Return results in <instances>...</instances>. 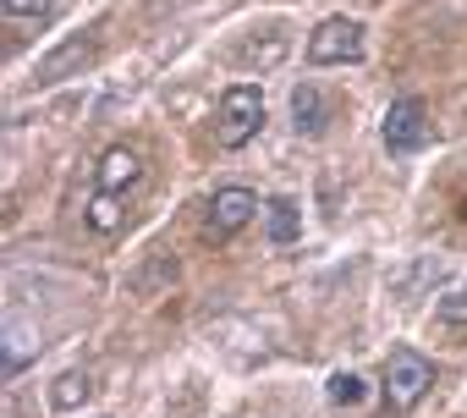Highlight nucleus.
I'll return each instance as SVG.
<instances>
[{
    "label": "nucleus",
    "instance_id": "2",
    "mask_svg": "<svg viewBox=\"0 0 467 418\" xmlns=\"http://www.w3.org/2000/svg\"><path fill=\"white\" fill-rule=\"evenodd\" d=\"M385 407L390 413H412L429 391H434V363L423 358V352H412V347H396L390 358H385Z\"/></svg>",
    "mask_w": 467,
    "mask_h": 418
},
{
    "label": "nucleus",
    "instance_id": "6",
    "mask_svg": "<svg viewBox=\"0 0 467 418\" xmlns=\"http://www.w3.org/2000/svg\"><path fill=\"white\" fill-rule=\"evenodd\" d=\"M259 215V193L254 187H220L214 198H209V237H237L248 221Z\"/></svg>",
    "mask_w": 467,
    "mask_h": 418
},
{
    "label": "nucleus",
    "instance_id": "5",
    "mask_svg": "<svg viewBox=\"0 0 467 418\" xmlns=\"http://www.w3.org/2000/svg\"><path fill=\"white\" fill-rule=\"evenodd\" d=\"M143 149L138 143H116V149H105V160H99V176H94V193L99 198H132L138 187H143Z\"/></svg>",
    "mask_w": 467,
    "mask_h": 418
},
{
    "label": "nucleus",
    "instance_id": "7",
    "mask_svg": "<svg viewBox=\"0 0 467 418\" xmlns=\"http://www.w3.org/2000/svg\"><path fill=\"white\" fill-rule=\"evenodd\" d=\"M99 56V28H88V34H72L67 45H56L50 56H39V67H34V83H61V78H72L78 67H88Z\"/></svg>",
    "mask_w": 467,
    "mask_h": 418
},
{
    "label": "nucleus",
    "instance_id": "9",
    "mask_svg": "<svg viewBox=\"0 0 467 418\" xmlns=\"http://www.w3.org/2000/svg\"><path fill=\"white\" fill-rule=\"evenodd\" d=\"M265 226H270V243H275V248L297 243V237H303V215H297V204H292V198H270V204H265Z\"/></svg>",
    "mask_w": 467,
    "mask_h": 418
},
{
    "label": "nucleus",
    "instance_id": "10",
    "mask_svg": "<svg viewBox=\"0 0 467 418\" xmlns=\"http://www.w3.org/2000/svg\"><path fill=\"white\" fill-rule=\"evenodd\" d=\"M83 221H88V232H99V237H110V232H121V221H127V198H88L83 204Z\"/></svg>",
    "mask_w": 467,
    "mask_h": 418
},
{
    "label": "nucleus",
    "instance_id": "11",
    "mask_svg": "<svg viewBox=\"0 0 467 418\" xmlns=\"http://www.w3.org/2000/svg\"><path fill=\"white\" fill-rule=\"evenodd\" d=\"M94 396V374L88 369H67L56 385H50V407H61V413H72L78 402H88Z\"/></svg>",
    "mask_w": 467,
    "mask_h": 418
},
{
    "label": "nucleus",
    "instance_id": "12",
    "mask_svg": "<svg viewBox=\"0 0 467 418\" xmlns=\"http://www.w3.org/2000/svg\"><path fill=\"white\" fill-rule=\"evenodd\" d=\"M363 396H368L363 374H352V369L330 374V402H336V407H363Z\"/></svg>",
    "mask_w": 467,
    "mask_h": 418
},
{
    "label": "nucleus",
    "instance_id": "13",
    "mask_svg": "<svg viewBox=\"0 0 467 418\" xmlns=\"http://www.w3.org/2000/svg\"><path fill=\"white\" fill-rule=\"evenodd\" d=\"M434 314H440V325H451V330H467V281H456L440 303H434Z\"/></svg>",
    "mask_w": 467,
    "mask_h": 418
},
{
    "label": "nucleus",
    "instance_id": "4",
    "mask_svg": "<svg viewBox=\"0 0 467 418\" xmlns=\"http://www.w3.org/2000/svg\"><path fill=\"white\" fill-rule=\"evenodd\" d=\"M308 61L314 67H352V61H363V23L358 17H325L308 34Z\"/></svg>",
    "mask_w": 467,
    "mask_h": 418
},
{
    "label": "nucleus",
    "instance_id": "8",
    "mask_svg": "<svg viewBox=\"0 0 467 418\" xmlns=\"http://www.w3.org/2000/svg\"><path fill=\"white\" fill-rule=\"evenodd\" d=\"M292 121H297L303 138H325V127H330V105H325V94H319L314 83L292 89Z\"/></svg>",
    "mask_w": 467,
    "mask_h": 418
},
{
    "label": "nucleus",
    "instance_id": "3",
    "mask_svg": "<svg viewBox=\"0 0 467 418\" xmlns=\"http://www.w3.org/2000/svg\"><path fill=\"white\" fill-rule=\"evenodd\" d=\"M379 138H385V149H390L396 160L418 154V149L429 143V110H423V99H418V94L390 99V105H385V121H379Z\"/></svg>",
    "mask_w": 467,
    "mask_h": 418
},
{
    "label": "nucleus",
    "instance_id": "15",
    "mask_svg": "<svg viewBox=\"0 0 467 418\" xmlns=\"http://www.w3.org/2000/svg\"><path fill=\"white\" fill-rule=\"evenodd\" d=\"M462 221H467V204H462Z\"/></svg>",
    "mask_w": 467,
    "mask_h": 418
},
{
    "label": "nucleus",
    "instance_id": "14",
    "mask_svg": "<svg viewBox=\"0 0 467 418\" xmlns=\"http://www.w3.org/2000/svg\"><path fill=\"white\" fill-rule=\"evenodd\" d=\"M0 6H6V17H50V6H56V0H0Z\"/></svg>",
    "mask_w": 467,
    "mask_h": 418
},
{
    "label": "nucleus",
    "instance_id": "1",
    "mask_svg": "<svg viewBox=\"0 0 467 418\" xmlns=\"http://www.w3.org/2000/svg\"><path fill=\"white\" fill-rule=\"evenodd\" d=\"M265 127V94L254 83H231L220 94V121H214V138L220 149H248Z\"/></svg>",
    "mask_w": 467,
    "mask_h": 418
}]
</instances>
